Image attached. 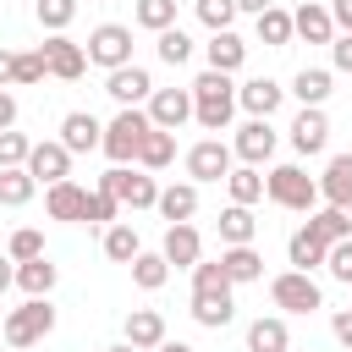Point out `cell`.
<instances>
[{"mask_svg":"<svg viewBox=\"0 0 352 352\" xmlns=\"http://www.w3.org/2000/svg\"><path fill=\"white\" fill-rule=\"evenodd\" d=\"M82 55H88L94 66H104V72H116V66H132V28H121V22H99V28L88 33Z\"/></svg>","mask_w":352,"mask_h":352,"instance_id":"obj_6","label":"cell"},{"mask_svg":"<svg viewBox=\"0 0 352 352\" xmlns=\"http://www.w3.org/2000/svg\"><path fill=\"white\" fill-rule=\"evenodd\" d=\"M11 55L16 50H0V88H11Z\"/></svg>","mask_w":352,"mask_h":352,"instance_id":"obj_52","label":"cell"},{"mask_svg":"<svg viewBox=\"0 0 352 352\" xmlns=\"http://www.w3.org/2000/svg\"><path fill=\"white\" fill-rule=\"evenodd\" d=\"M330 336H336V341H341V346L352 352V308H341V314L330 319Z\"/></svg>","mask_w":352,"mask_h":352,"instance_id":"obj_47","label":"cell"},{"mask_svg":"<svg viewBox=\"0 0 352 352\" xmlns=\"http://www.w3.org/2000/svg\"><path fill=\"white\" fill-rule=\"evenodd\" d=\"M126 270H132V286H143V292H160V286L170 280V264H165V253H138Z\"/></svg>","mask_w":352,"mask_h":352,"instance_id":"obj_35","label":"cell"},{"mask_svg":"<svg viewBox=\"0 0 352 352\" xmlns=\"http://www.w3.org/2000/svg\"><path fill=\"white\" fill-rule=\"evenodd\" d=\"M104 94L121 104V110H138V104H148V94H154V77L132 60V66H116V72H104Z\"/></svg>","mask_w":352,"mask_h":352,"instance_id":"obj_10","label":"cell"},{"mask_svg":"<svg viewBox=\"0 0 352 352\" xmlns=\"http://www.w3.org/2000/svg\"><path fill=\"white\" fill-rule=\"evenodd\" d=\"M99 187L116 192L121 209H154V198H160L154 176H148V170H126V165H110V170L99 176Z\"/></svg>","mask_w":352,"mask_h":352,"instance_id":"obj_7","label":"cell"},{"mask_svg":"<svg viewBox=\"0 0 352 352\" xmlns=\"http://www.w3.org/2000/svg\"><path fill=\"white\" fill-rule=\"evenodd\" d=\"M38 55H44V72H50V77H60V82H77V77L88 72L82 44H77V38H66V33H50V38L38 44Z\"/></svg>","mask_w":352,"mask_h":352,"instance_id":"obj_9","label":"cell"},{"mask_svg":"<svg viewBox=\"0 0 352 352\" xmlns=\"http://www.w3.org/2000/svg\"><path fill=\"white\" fill-rule=\"evenodd\" d=\"M44 82V55L38 50H16L11 55V88H33Z\"/></svg>","mask_w":352,"mask_h":352,"instance_id":"obj_40","label":"cell"},{"mask_svg":"<svg viewBox=\"0 0 352 352\" xmlns=\"http://www.w3.org/2000/svg\"><path fill=\"white\" fill-rule=\"evenodd\" d=\"M154 121H148V110H116V121L104 126V138H99V148H104V160L110 165H132L138 160V143H143V132H148Z\"/></svg>","mask_w":352,"mask_h":352,"instance_id":"obj_4","label":"cell"},{"mask_svg":"<svg viewBox=\"0 0 352 352\" xmlns=\"http://www.w3.org/2000/svg\"><path fill=\"white\" fill-rule=\"evenodd\" d=\"M231 143H220V138H204V143H192L187 148V182L198 187V182H226L231 176Z\"/></svg>","mask_w":352,"mask_h":352,"instance_id":"obj_8","label":"cell"},{"mask_svg":"<svg viewBox=\"0 0 352 352\" xmlns=\"http://www.w3.org/2000/svg\"><path fill=\"white\" fill-rule=\"evenodd\" d=\"M292 94H297L302 104H319V110H324V99H330V72H324V66H302V72L292 77Z\"/></svg>","mask_w":352,"mask_h":352,"instance_id":"obj_34","label":"cell"},{"mask_svg":"<svg viewBox=\"0 0 352 352\" xmlns=\"http://www.w3.org/2000/svg\"><path fill=\"white\" fill-rule=\"evenodd\" d=\"M148 121L160 132H182L192 121V88H154L148 94Z\"/></svg>","mask_w":352,"mask_h":352,"instance_id":"obj_11","label":"cell"},{"mask_svg":"<svg viewBox=\"0 0 352 352\" xmlns=\"http://www.w3.org/2000/svg\"><path fill=\"white\" fill-rule=\"evenodd\" d=\"M154 50H160V60H165V66H187V60H192V38H187L182 28L154 33Z\"/></svg>","mask_w":352,"mask_h":352,"instance_id":"obj_39","label":"cell"},{"mask_svg":"<svg viewBox=\"0 0 352 352\" xmlns=\"http://www.w3.org/2000/svg\"><path fill=\"white\" fill-rule=\"evenodd\" d=\"M324 143H330V116L319 104H302L297 121H292V148L297 154H324Z\"/></svg>","mask_w":352,"mask_h":352,"instance_id":"obj_16","label":"cell"},{"mask_svg":"<svg viewBox=\"0 0 352 352\" xmlns=\"http://www.w3.org/2000/svg\"><path fill=\"white\" fill-rule=\"evenodd\" d=\"M160 253H165V264H176V270H192V264L204 258V242H198L192 220H187V226H165V242H160Z\"/></svg>","mask_w":352,"mask_h":352,"instance_id":"obj_20","label":"cell"},{"mask_svg":"<svg viewBox=\"0 0 352 352\" xmlns=\"http://www.w3.org/2000/svg\"><path fill=\"white\" fill-rule=\"evenodd\" d=\"M324 11H330V22H336L341 33H352V0H330Z\"/></svg>","mask_w":352,"mask_h":352,"instance_id":"obj_48","label":"cell"},{"mask_svg":"<svg viewBox=\"0 0 352 352\" xmlns=\"http://www.w3.org/2000/svg\"><path fill=\"white\" fill-rule=\"evenodd\" d=\"M121 341L138 346V352H154V346L165 341V314H160V308H132V314L121 319Z\"/></svg>","mask_w":352,"mask_h":352,"instance_id":"obj_17","label":"cell"},{"mask_svg":"<svg viewBox=\"0 0 352 352\" xmlns=\"http://www.w3.org/2000/svg\"><path fill=\"white\" fill-rule=\"evenodd\" d=\"M253 28H258V44H270V50H286V44H292V11H280V6L258 11Z\"/></svg>","mask_w":352,"mask_h":352,"instance_id":"obj_33","label":"cell"},{"mask_svg":"<svg viewBox=\"0 0 352 352\" xmlns=\"http://www.w3.org/2000/svg\"><path fill=\"white\" fill-rule=\"evenodd\" d=\"M330 66L352 77V33H336V38H330Z\"/></svg>","mask_w":352,"mask_h":352,"instance_id":"obj_46","label":"cell"},{"mask_svg":"<svg viewBox=\"0 0 352 352\" xmlns=\"http://www.w3.org/2000/svg\"><path fill=\"white\" fill-rule=\"evenodd\" d=\"M236 116V82L226 72H198L192 77V121L204 132H226Z\"/></svg>","mask_w":352,"mask_h":352,"instance_id":"obj_1","label":"cell"},{"mask_svg":"<svg viewBox=\"0 0 352 352\" xmlns=\"http://www.w3.org/2000/svg\"><path fill=\"white\" fill-rule=\"evenodd\" d=\"M132 22L148 28V33H165V28H176V0H138Z\"/></svg>","mask_w":352,"mask_h":352,"instance_id":"obj_37","label":"cell"},{"mask_svg":"<svg viewBox=\"0 0 352 352\" xmlns=\"http://www.w3.org/2000/svg\"><path fill=\"white\" fill-rule=\"evenodd\" d=\"M253 236H258V220H253V209H242V204L220 209V242H226V248H248Z\"/></svg>","mask_w":352,"mask_h":352,"instance_id":"obj_31","label":"cell"},{"mask_svg":"<svg viewBox=\"0 0 352 352\" xmlns=\"http://www.w3.org/2000/svg\"><path fill=\"white\" fill-rule=\"evenodd\" d=\"M231 6H236V11H248V16H258V11H270L275 0H231Z\"/></svg>","mask_w":352,"mask_h":352,"instance_id":"obj_50","label":"cell"},{"mask_svg":"<svg viewBox=\"0 0 352 352\" xmlns=\"http://www.w3.org/2000/svg\"><path fill=\"white\" fill-rule=\"evenodd\" d=\"M170 160H176V132L148 126V132H143V143H138V170H165Z\"/></svg>","mask_w":352,"mask_h":352,"instance_id":"obj_28","label":"cell"},{"mask_svg":"<svg viewBox=\"0 0 352 352\" xmlns=\"http://www.w3.org/2000/svg\"><path fill=\"white\" fill-rule=\"evenodd\" d=\"M33 192H38V182H33L22 165H16V170H0V204H6V209H22Z\"/></svg>","mask_w":352,"mask_h":352,"instance_id":"obj_38","label":"cell"},{"mask_svg":"<svg viewBox=\"0 0 352 352\" xmlns=\"http://www.w3.org/2000/svg\"><path fill=\"white\" fill-rule=\"evenodd\" d=\"M319 198L324 204H352V154H330V165L319 176Z\"/></svg>","mask_w":352,"mask_h":352,"instance_id":"obj_27","label":"cell"},{"mask_svg":"<svg viewBox=\"0 0 352 352\" xmlns=\"http://www.w3.org/2000/svg\"><path fill=\"white\" fill-rule=\"evenodd\" d=\"M99 138H104L99 116H88V110H66V116H60V148H66V154H94Z\"/></svg>","mask_w":352,"mask_h":352,"instance_id":"obj_15","label":"cell"},{"mask_svg":"<svg viewBox=\"0 0 352 352\" xmlns=\"http://www.w3.org/2000/svg\"><path fill=\"white\" fill-rule=\"evenodd\" d=\"M270 302H275L280 314H314V308H324V292H319L314 275H302V270H280V275L270 280Z\"/></svg>","mask_w":352,"mask_h":352,"instance_id":"obj_5","label":"cell"},{"mask_svg":"<svg viewBox=\"0 0 352 352\" xmlns=\"http://www.w3.org/2000/svg\"><path fill=\"white\" fill-rule=\"evenodd\" d=\"M154 209H160L170 226H187V220L198 214V187H192V182H170V187H160Z\"/></svg>","mask_w":352,"mask_h":352,"instance_id":"obj_22","label":"cell"},{"mask_svg":"<svg viewBox=\"0 0 352 352\" xmlns=\"http://www.w3.org/2000/svg\"><path fill=\"white\" fill-rule=\"evenodd\" d=\"M82 198H88V187H77V182L66 176V182L44 187V214H50V220H66V226H82Z\"/></svg>","mask_w":352,"mask_h":352,"instance_id":"obj_19","label":"cell"},{"mask_svg":"<svg viewBox=\"0 0 352 352\" xmlns=\"http://www.w3.org/2000/svg\"><path fill=\"white\" fill-rule=\"evenodd\" d=\"M248 352H292V330L280 314H258L248 324Z\"/></svg>","mask_w":352,"mask_h":352,"instance_id":"obj_25","label":"cell"},{"mask_svg":"<svg viewBox=\"0 0 352 352\" xmlns=\"http://www.w3.org/2000/svg\"><path fill=\"white\" fill-rule=\"evenodd\" d=\"M33 11H38V28L66 33V28H72V16H77V0H33Z\"/></svg>","mask_w":352,"mask_h":352,"instance_id":"obj_42","label":"cell"},{"mask_svg":"<svg viewBox=\"0 0 352 352\" xmlns=\"http://www.w3.org/2000/svg\"><path fill=\"white\" fill-rule=\"evenodd\" d=\"M231 154H236L242 165H264V160L275 154V126H270V121H253V116H248V121L236 126V138H231Z\"/></svg>","mask_w":352,"mask_h":352,"instance_id":"obj_14","label":"cell"},{"mask_svg":"<svg viewBox=\"0 0 352 352\" xmlns=\"http://www.w3.org/2000/svg\"><path fill=\"white\" fill-rule=\"evenodd\" d=\"M204 55H209V72H242V60H248V44L226 28V33H209V44H204Z\"/></svg>","mask_w":352,"mask_h":352,"instance_id":"obj_26","label":"cell"},{"mask_svg":"<svg viewBox=\"0 0 352 352\" xmlns=\"http://www.w3.org/2000/svg\"><path fill=\"white\" fill-rule=\"evenodd\" d=\"M324 270H330V280H341V286H352V236H341V242H330V253H324Z\"/></svg>","mask_w":352,"mask_h":352,"instance_id":"obj_45","label":"cell"},{"mask_svg":"<svg viewBox=\"0 0 352 352\" xmlns=\"http://www.w3.org/2000/svg\"><path fill=\"white\" fill-rule=\"evenodd\" d=\"M280 99H286V88H280L275 77H248V82L236 88V110H248L253 121H270V116L280 110Z\"/></svg>","mask_w":352,"mask_h":352,"instance_id":"obj_13","label":"cell"},{"mask_svg":"<svg viewBox=\"0 0 352 352\" xmlns=\"http://www.w3.org/2000/svg\"><path fill=\"white\" fill-rule=\"evenodd\" d=\"M324 253H330V242H319L308 226H297V231H292V242H286V264H292V270H302V275L324 270Z\"/></svg>","mask_w":352,"mask_h":352,"instance_id":"obj_23","label":"cell"},{"mask_svg":"<svg viewBox=\"0 0 352 352\" xmlns=\"http://www.w3.org/2000/svg\"><path fill=\"white\" fill-rule=\"evenodd\" d=\"M6 258H11V264H28V258H44V231H33V226H22V231H11V242H6Z\"/></svg>","mask_w":352,"mask_h":352,"instance_id":"obj_41","label":"cell"},{"mask_svg":"<svg viewBox=\"0 0 352 352\" xmlns=\"http://www.w3.org/2000/svg\"><path fill=\"white\" fill-rule=\"evenodd\" d=\"M0 319H6V314H0Z\"/></svg>","mask_w":352,"mask_h":352,"instance_id":"obj_56","label":"cell"},{"mask_svg":"<svg viewBox=\"0 0 352 352\" xmlns=\"http://www.w3.org/2000/svg\"><path fill=\"white\" fill-rule=\"evenodd\" d=\"M99 6H104V0H99Z\"/></svg>","mask_w":352,"mask_h":352,"instance_id":"obj_55","label":"cell"},{"mask_svg":"<svg viewBox=\"0 0 352 352\" xmlns=\"http://www.w3.org/2000/svg\"><path fill=\"white\" fill-rule=\"evenodd\" d=\"M192 319H198L204 330H226V324L236 319V297H231V286H214V292H192Z\"/></svg>","mask_w":352,"mask_h":352,"instance_id":"obj_18","label":"cell"},{"mask_svg":"<svg viewBox=\"0 0 352 352\" xmlns=\"http://www.w3.org/2000/svg\"><path fill=\"white\" fill-rule=\"evenodd\" d=\"M28 154H33V138L28 132H0V170H16V165H28Z\"/></svg>","mask_w":352,"mask_h":352,"instance_id":"obj_43","label":"cell"},{"mask_svg":"<svg viewBox=\"0 0 352 352\" xmlns=\"http://www.w3.org/2000/svg\"><path fill=\"white\" fill-rule=\"evenodd\" d=\"M292 38H302V44H330L336 38V22H330V11L324 6H297L292 11Z\"/></svg>","mask_w":352,"mask_h":352,"instance_id":"obj_21","label":"cell"},{"mask_svg":"<svg viewBox=\"0 0 352 352\" xmlns=\"http://www.w3.org/2000/svg\"><path fill=\"white\" fill-rule=\"evenodd\" d=\"M116 220H121V204H116V192L94 187V192L82 198V226H116Z\"/></svg>","mask_w":352,"mask_h":352,"instance_id":"obj_36","label":"cell"},{"mask_svg":"<svg viewBox=\"0 0 352 352\" xmlns=\"http://www.w3.org/2000/svg\"><path fill=\"white\" fill-rule=\"evenodd\" d=\"M33 182H44V187H55V182H66L72 176V154L60 148V138H44V143H33V154H28V165H22Z\"/></svg>","mask_w":352,"mask_h":352,"instance_id":"obj_12","label":"cell"},{"mask_svg":"<svg viewBox=\"0 0 352 352\" xmlns=\"http://www.w3.org/2000/svg\"><path fill=\"white\" fill-rule=\"evenodd\" d=\"M55 330V308H50V297H28L22 308H11L6 319H0V336H6V346H38L44 336Z\"/></svg>","mask_w":352,"mask_h":352,"instance_id":"obj_3","label":"cell"},{"mask_svg":"<svg viewBox=\"0 0 352 352\" xmlns=\"http://www.w3.org/2000/svg\"><path fill=\"white\" fill-rule=\"evenodd\" d=\"M220 270L231 286H248V280H264V253L248 242V248H220Z\"/></svg>","mask_w":352,"mask_h":352,"instance_id":"obj_24","label":"cell"},{"mask_svg":"<svg viewBox=\"0 0 352 352\" xmlns=\"http://www.w3.org/2000/svg\"><path fill=\"white\" fill-rule=\"evenodd\" d=\"M11 126H16V94L0 88V132H11Z\"/></svg>","mask_w":352,"mask_h":352,"instance_id":"obj_49","label":"cell"},{"mask_svg":"<svg viewBox=\"0 0 352 352\" xmlns=\"http://www.w3.org/2000/svg\"><path fill=\"white\" fill-rule=\"evenodd\" d=\"M154 352H192V346H187V341H170V336H165V341H160Z\"/></svg>","mask_w":352,"mask_h":352,"instance_id":"obj_53","label":"cell"},{"mask_svg":"<svg viewBox=\"0 0 352 352\" xmlns=\"http://www.w3.org/2000/svg\"><path fill=\"white\" fill-rule=\"evenodd\" d=\"M99 248H104V258H110V264H132V258L143 253V242H138V231H132V220H116V226H104V236H99Z\"/></svg>","mask_w":352,"mask_h":352,"instance_id":"obj_29","label":"cell"},{"mask_svg":"<svg viewBox=\"0 0 352 352\" xmlns=\"http://www.w3.org/2000/svg\"><path fill=\"white\" fill-rule=\"evenodd\" d=\"M55 280H60V270L50 264V253H44V258L16 264V286H22L28 297H50V292H55Z\"/></svg>","mask_w":352,"mask_h":352,"instance_id":"obj_32","label":"cell"},{"mask_svg":"<svg viewBox=\"0 0 352 352\" xmlns=\"http://www.w3.org/2000/svg\"><path fill=\"white\" fill-rule=\"evenodd\" d=\"M226 192H231V204L253 209V204L264 198V170H258V165H231V176H226Z\"/></svg>","mask_w":352,"mask_h":352,"instance_id":"obj_30","label":"cell"},{"mask_svg":"<svg viewBox=\"0 0 352 352\" xmlns=\"http://www.w3.org/2000/svg\"><path fill=\"white\" fill-rule=\"evenodd\" d=\"M104 352H138V346H126V341H116V346H104Z\"/></svg>","mask_w":352,"mask_h":352,"instance_id":"obj_54","label":"cell"},{"mask_svg":"<svg viewBox=\"0 0 352 352\" xmlns=\"http://www.w3.org/2000/svg\"><path fill=\"white\" fill-rule=\"evenodd\" d=\"M264 198L280 204V209H297V214H314L319 209V182L302 170V165H275L264 176Z\"/></svg>","mask_w":352,"mask_h":352,"instance_id":"obj_2","label":"cell"},{"mask_svg":"<svg viewBox=\"0 0 352 352\" xmlns=\"http://www.w3.org/2000/svg\"><path fill=\"white\" fill-rule=\"evenodd\" d=\"M6 286H16V264L0 253V292H6Z\"/></svg>","mask_w":352,"mask_h":352,"instance_id":"obj_51","label":"cell"},{"mask_svg":"<svg viewBox=\"0 0 352 352\" xmlns=\"http://www.w3.org/2000/svg\"><path fill=\"white\" fill-rule=\"evenodd\" d=\"M192 11H198V22H204L209 33H226V28L236 22V6H231V0H192Z\"/></svg>","mask_w":352,"mask_h":352,"instance_id":"obj_44","label":"cell"}]
</instances>
